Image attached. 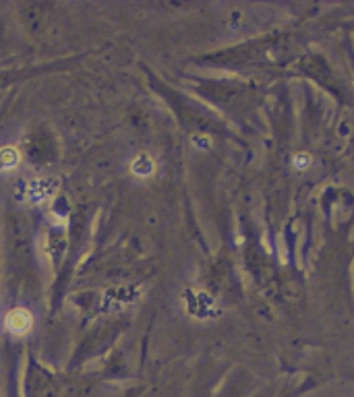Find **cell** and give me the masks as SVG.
<instances>
[{
  "label": "cell",
  "mask_w": 354,
  "mask_h": 397,
  "mask_svg": "<svg viewBox=\"0 0 354 397\" xmlns=\"http://www.w3.org/2000/svg\"><path fill=\"white\" fill-rule=\"evenodd\" d=\"M3 327L13 337H25L34 329V313L25 306H15L7 311L3 319Z\"/></svg>",
  "instance_id": "cell-1"
},
{
  "label": "cell",
  "mask_w": 354,
  "mask_h": 397,
  "mask_svg": "<svg viewBox=\"0 0 354 397\" xmlns=\"http://www.w3.org/2000/svg\"><path fill=\"white\" fill-rule=\"evenodd\" d=\"M54 191H56V184H52V180H48V178H36V180L23 182V193H21V197H23L27 203L42 205V203H46L48 199H52Z\"/></svg>",
  "instance_id": "cell-2"
},
{
  "label": "cell",
  "mask_w": 354,
  "mask_h": 397,
  "mask_svg": "<svg viewBox=\"0 0 354 397\" xmlns=\"http://www.w3.org/2000/svg\"><path fill=\"white\" fill-rule=\"evenodd\" d=\"M156 160H154V156H150L148 152H141L139 156H135V160L131 162V174L135 176V178H141V180H145V178H152L154 174H156Z\"/></svg>",
  "instance_id": "cell-3"
},
{
  "label": "cell",
  "mask_w": 354,
  "mask_h": 397,
  "mask_svg": "<svg viewBox=\"0 0 354 397\" xmlns=\"http://www.w3.org/2000/svg\"><path fill=\"white\" fill-rule=\"evenodd\" d=\"M21 164V149L15 145L0 147V174H11Z\"/></svg>",
  "instance_id": "cell-4"
}]
</instances>
